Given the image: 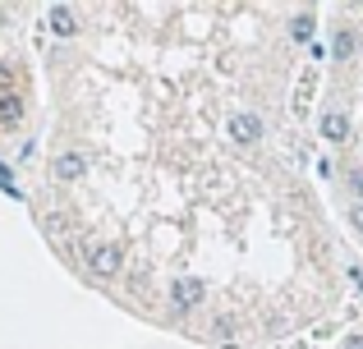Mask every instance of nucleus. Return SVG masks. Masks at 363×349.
<instances>
[{
  "instance_id": "f257e3e1",
  "label": "nucleus",
  "mask_w": 363,
  "mask_h": 349,
  "mask_svg": "<svg viewBox=\"0 0 363 349\" xmlns=\"http://www.w3.org/2000/svg\"><path fill=\"white\" fill-rule=\"evenodd\" d=\"M198 304H203V280H194V276L170 280V308L175 313H194Z\"/></svg>"
},
{
  "instance_id": "6e6552de",
  "label": "nucleus",
  "mask_w": 363,
  "mask_h": 349,
  "mask_svg": "<svg viewBox=\"0 0 363 349\" xmlns=\"http://www.w3.org/2000/svg\"><path fill=\"white\" fill-rule=\"evenodd\" d=\"M350 46H354V37H350V33H340L336 42H331V55L340 60V55H350Z\"/></svg>"
},
{
  "instance_id": "9b49d317",
  "label": "nucleus",
  "mask_w": 363,
  "mask_h": 349,
  "mask_svg": "<svg viewBox=\"0 0 363 349\" xmlns=\"http://www.w3.org/2000/svg\"><path fill=\"white\" fill-rule=\"evenodd\" d=\"M350 184H354V193H363V171H354V175H350Z\"/></svg>"
},
{
  "instance_id": "f03ea898",
  "label": "nucleus",
  "mask_w": 363,
  "mask_h": 349,
  "mask_svg": "<svg viewBox=\"0 0 363 349\" xmlns=\"http://www.w3.org/2000/svg\"><path fill=\"white\" fill-rule=\"evenodd\" d=\"M120 262H124V258H120V248H116L111 239H92V244H88V267L97 271V276H116Z\"/></svg>"
},
{
  "instance_id": "20e7f679",
  "label": "nucleus",
  "mask_w": 363,
  "mask_h": 349,
  "mask_svg": "<svg viewBox=\"0 0 363 349\" xmlns=\"http://www.w3.org/2000/svg\"><path fill=\"white\" fill-rule=\"evenodd\" d=\"M51 33L55 37H74L79 33V14L69 5H51Z\"/></svg>"
},
{
  "instance_id": "39448f33",
  "label": "nucleus",
  "mask_w": 363,
  "mask_h": 349,
  "mask_svg": "<svg viewBox=\"0 0 363 349\" xmlns=\"http://www.w3.org/2000/svg\"><path fill=\"white\" fill-rule=\"evenodd\" d=\"M322 138H331V143H345V138H350V120L340 115V110H327V115H322Z\"/></svg>"
},
{
  "instance_id": "9d476101",
  "label": "nucleus",
  "mask_w": 363,
  "mask_h": 349,
  "mask_svg": "<svg viewBox=\"0 0 363 349\" xmlns=\"http://www.w3.org/2000/svg\"><path fill=\"white\" fill-rule=\"evenodd\" d=\"M350 225H354V230L363 234V202H354V207H350Z\"/></svg>"
},
{
  "instance_id": "423d86ee",
  "label": "nucleus",
  "mask_w": 363,
  "mask_h": 349,
  "mask_svg": "<svg viewBox=\"0 0 363 349\" xmlns=\"http://www.w3.org/2000/svg\"><path fill=\"white\" fill-rule=\"evenodd\" d=\"M83 171H88V161H83L79 152H65V156H55V179H65V184H69V179H79Z\"/></svg>"
},
{
  "instance_id": "ddd939ff",
  "label": "nucleus",
  "mask_w": 363,
  "mask_h": 349,
  "mask_svg": "<svg viewBox=\"0 0 363 349\" xmlns=\"http://www.w3.org/2000/svg\"><path fill=\"white\" fill-rule=\"evenodd\" d=\"M0 23H5V9H0Z\"/></svg>"
},
{
  "instance_id": "7ed1b4c3",
  "label": "nucleus",
  "mask_w": 363,
  "mask_h": 349,
  "mask_svg": "<svg viewBox=\"0 0 363 349\" xmlns=\"http://www.w3.org/2000/svg\"><path fill=\"white\" fill-rule=\"evenodd\" d=\"M225 134H230L240 147H248V143H257V138H262V120H257L253 110H240V115L225 120Z\"/></svg>"
},
{
  "instance_id": "f8f14e48",
  "label": "nucleus",
  "mask_w": 363,
  "mask_h": 349,
  "mask_svg": "<svg viewBox=\"0 0 363 349\" xmlns=\"http://www.w3.org/2000/svg\"><path fill=\"white\" fill-rule=\"evenodd\" d=\"M345 349H363V336H350V341H345Z\"/></svg>"
},
{
  "instance_id": "1a4fd4ad",
  "label": "nucleus",
  "mask_w": 363,
  "mask_h": 349,
  "mask_svg": "<svg viewBox=\"0 0 363 349\" xmlns=\"http://www.w3.org/2000/svg\"><path fill=\"white\" fill-rule=\"evenodd\" d=\"M5 120H9V125L18 120V101H5V97H0V125H5Z\"/></svg>"
},
{
  "instance_id": "0eeeda50",
  "label": "nucleus",
  "mask_w": 363,
  "mask_h": 349,
  "mask_svg": "<svg viewBox=\"0 0 363 349\" xmlns=\"http://www.w3.org/2000/svg\"><path fill=\"white\" fill-rule=\"evenodd\" d=\"M313 23H318L313 14H299V18L290 23V37H294V42H313Z\"/></svg>"
}]
</instances>
